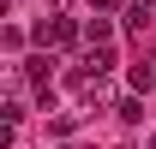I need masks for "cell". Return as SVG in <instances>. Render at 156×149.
Here are the masks:
<instances>
[{
	"label": "cell",
	"instance_id": "obj_5",
	"mask_svg": "<svg viewBox=\"0 0 156 149\" xmlns=\"http://www.w3.org/2000/svg\"><path fill=\"white\" fill-rule=\"evenodd\" d=\"M144 6H150V12H156V0H144Z\"/></svg>",
	"mask_w": 156,
	"mask_h": 149
},
{
	"label": "cell",
	"instance_id": "obj_2",
	"mask_svg": "<svg viewBox=\"0 0 156 149\" xmlns=\"http://www.w3.org/2000/svg\"><path fill=\"white\" fill-rule=\"evenodd\" d=\"M48 66H54V54H36V60H24V78H36V84H42V78H48ZM42 90H48V84H42Z\"/></svg>",
	"mask_w": 156,
	"mask_h": 149
},
{
	"label": "cell",
	"instance_id": "obj_1",
	"mask_svg": "<svg viewBox=\"0 0 156 149\" xmlns=\"http://www.w3.org/2000/svg\"><path fill=\"white\" fill-rule=\"evenodd\" d=\"M36 36L54 42V48H72V42H78V24L72 18H48V24H36Z\"/></svg>",
	"mask_w": 156,
	"mask_h": 149
},
{
	"label": "cell",
	"instance_id": "obj_6",
	"mask_svg": "<svg viewBox=\"0 0 156 149\" xmlns=\"http://www.w3.org/2000/svg\"><path fill=\"white\" fill-rule=\"evenodd\" d=\"M144 149H156V137H150V143H144Z\"/></svg>",
	"mask_w": 156,
	"mask_h": 149
},
{
	"label": "cell",
	"instance_id": "obj_3",
	"mask_svg": "<svg viewBox=\"0 0 156 149\" xmlns=\"http://www.w3.org/2000/svg\"><path fill=\"white\" fill-rule=\"evenodd\" d=\"M84 36H90V48H96V42L108 48V36H114V24H108V18H90V30H84Z\"/></svg>",
	"mask_w": 156,
	"mask_h": 149
},
{
	"label": "cell",
	"instance_id": "obj_4",
	"mask_svg": "<svg viewBox=\"0 0 156 149\" xmlns=\"http://www.w3.org/2000/svg\"><path fill=\"white\" fill-rule=\"evenodd\" d=\"M96 12H102V18H108V12H120V0H96Z\"/></svg>",
	"mask_w": 156,
	"mask_h": 149
}]
</instances>
